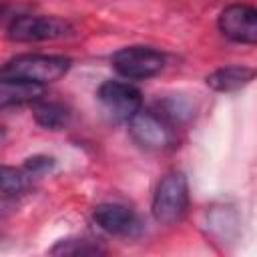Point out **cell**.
Masks as SVG:
<instances>
[{
	"label": "cell",
	"instance_id": "cell-1",
	"mask_svg": "<svg viewBox=\"0 0 257 257\" xmlns=\"http://www.w3.org/2000/svg\"><path fill=\"white\" fill-rule=\"evenodd\" d=\"M72 66V60L62 54H18L0 66V82L50 84L62 78Z\"/></svg>",
	"mask_w": 257,
	"mask_h": 257
},
{
	"label": "cell",
	"instance_id": "cell-2",
	"mask_svg": "<svg viewBox=\"0 0 257 257\" xmlns=\"http://www.w3.org/2000/svg\"><path fill=\"white\" fill-rule=\"evenodd\" d=\"M189 209V183L185 173L169 171L157 183L153 193L151 211L157 223L161 225H175L179 223Z\"/></svg>",
	"mask_w": 257,
	"mask_h": 257
},
{
	"label": "cell",
	"instance_id": "cell-3",
	"mask_svg": "<svg viewBox=\"0 0 257 257\" xmlns=\"http://www.w3.org/2000/svg\"><path fill=\"white\" fill-rule=\"evenodd\" d=\"M131 139L145 151H167L177 145V131L157 110H137L128 120Z\"/></svg>",
	"mask_w": 257,
	"mask_h": 257
},
{
	"label": "cell",
	"instance_id": "cell-4",
	"mask_svg": "<svg viewBox=\"0 0 257 257\" xmlns=\"http://www.w3.org/2000/svg\"><path fill=\"white\" fill-rule=\"evenodd\" d=\"M112 68L126 80H145L165 68V54L153 46L135 44L116 50L110 58Z\"/></svg>",
	"mask_w": 257,
	"mask_h": 257
},
{
	"label": "cell",
	"instance_id": "cell-5",
	"mask_svg": "<svg viewBox=\"0 0 257 257\" xmlns=\"http://www.w3.org/2000/svg\"><path fill=\"white\" fill-rule=\"evenodd\" d=\"M74 32L72 24L58 16H36L22 14L16 16L8 26V38L14 42H44L60 40Z\"/></svg>",
	"mask_w": 257,
	"mask_h": 257
},
{
	"label": "cell",
	"instance_id": "cell-6",
	"mask_svg": "<svg viewBox=\"0 0 257 257\" xmlns=\"http://www.w3.org/2000/svg\"><path fill=\"white\" fill-rule=\"evenodd\" d=\"M96 98L106 116L114 122H126L137 110L143 108L141 90L124 80H104L96 90Z\"/></svg>",
	"mask_w": 257,
	"mask_h": 257
},
{
	"label": "cell",
	"instance_id": "cell-7",
	"mask_svg": "<svg viewBox=\"0 0 257 257\" xmlns=\"http://www.w3.org/2000/svg\"><path fill=\"white\" fill-rule=\"evenodd\" d=\"M217 26L225 38L237 44H255L257 42V10L249 4H229L219 14Z\"/></svg>",
	"mask_w": 257,
	"mask_h": 257
},
{
	"label": "cell",
	"instance_id": "cell-8",
	"mask_svg": "<svg viewBox=\"0 0 257 257\" xmlns=\"http://www.w3.org/2000/svg\"><path fill=\"white\" fill-rule=\"evenodd\" d=\"M92 221L108 235L133 237L141 231V221L137 213L120 203H100L92 209Z\"/></svg>",
	"mask_w": 257,
	"mask_h": 257
},
{
	"label": "cell",
	"instance_id": "cell-9",
	"mask_svg": "<svg viewBox=\"0 0 257 257\" xmlns=\"http://www.w3.org/2000/svg\"><path fill=\"white\" fill-rule=\"evenodd\" d=\"M253 78H255L253 66L231 64V66H223V68H217L211 74H207L205 82L215 92H237V90L245 88L247 84H251Z\"/></svg>",
	"mask_w": 257,
	"mask_h": 257
},
{
	"label": "cell",
	"instance_id": "cell-10",
	"mask_svg": "<svg viewBox=\"0 0 257 257\" xmlns=\"http://www.w3.org/2000/svg\"><path fill=\"white\" fill-rule=\"evenodd\" d=\"M32 114L34 120L46 131H62L72 118V112L64 102L48 100L44 96L32 102Z\"/></svg>",
	"mask_w": 257,
	"mask_h": 257
},
{
	"label": "cell",
	"instance_id": "cell-11",
	"mask_svg": "<svg viewBox=\"0 0 257 257\" xmlns=\"http://www.w3.org/2000/svg\"><path fill=\"white\" fill-rule=\"evenodd\" d=\"M42 96H44V90L38 84L0 82V110L24 106V104H32L34 100H38Z\"/></svg>",
	"mask_w": 257,
	"mask_h": 257
},
{
	"label": "cell",
	"instance_id": "cell-12",
	"mask_svg": "<svg viewBox=\"0 0 257 257\" xmlns=\"http://www.w3.org/2000/svg\"><path fill=\"white\" fill-rule=\"evenodd\" d=\"M50 255H70V257H78V255H102L104 247L88 237H66L56 241L50 251Z\"/></svg>",
	"mask_w": 257,
	"mask_h": 257
},
{
	"label": "cell",
	"instance_id": "cell-13",
	"mask_svg": "<svg viewBox=\"0 0 257 257\" xmlns=\"http://www.w3.org/2000/svg\"><path fill=\"white\" fill-rule=\"evenodd\" d=\"M153 110H157L161 116H165L171 124H179L185 122L193 116V104L189 100H185L183 96H167L155 102Z\"/></svg>",
	"mask_w": 257,
	"mask_h": 257
},
{
	"label": "cell",
	"instance_id": "cell-14",
	"mask_svg": "<svg viewBox=\"0 0 257 257\" xmlns=\"http://www.w3.org/2000/svg\"><path fill=\"white\" fill-rule=\"evenodd\" d=\"M32 177L24 169L0 165V195H16L30 185Z\"/></svg>",
	"mask_w": 257,
	"mask_h": 257
},
{
	"label": "cell",
	"instance_id": "cell-15",
	"mask_svg": "<svg viewBox=\"0 0 257 257\" xmlns=\"http://www.w3.org/2000/svg\"><path fill=\"white\" fill-rule=\"evenodd\" d=\"M52 167H54V159H52V157L34 155V157H30V159H26V163H24L22 169H24L30 177H40V175L52 171Z\"/></svg>",
	"mask_w": 257,
	"mask_h": 257
},
{
	"label": "cell",
	"instance_id": "cell-16",
	"mask_svg": "<svg viewBox=\"0 0 257 257\" xmlns=\"http://www.w3.org/2000/svg\"><path fill=\"white\" fill-rule=\"evenodd\" d=\"M0 14H2V0H0Z\"/></svg>",
	"mask_w": 257,
	"mask_h": 257
},
{
	"label": "cell",
	"instance_id": "cell-17",
	"mask_svg": "<svg viewBox=\"0 0 257 257\" xmlns=\"http://www.w3.org/2000/svg\"><path fill=\"white\" fill-rule=\"evenodd\" d=\"M0 239H2V233H0Z\"/></svg>",
	"mask_w": 257,
	"mask_h": 257
}]
</instances>
